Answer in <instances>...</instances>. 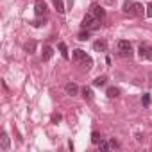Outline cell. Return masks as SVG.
Instances as JSON below:
<instances>
[{"mask_svg": "<svg viewBox=\"0 0 152 152\" xmlns=\"http://www.w3.org/2000/svg\"><path fill=\"white\" fill-rule=\"evenodd\" d=\"M132 0H125V2H124V13L125 15H129V16H132Z\"/></svg>", "mask_w": 152, "mask_h": 152, "instance_id": "8fae6325", "label": "cell"}, {"mask_svg": "<svg viewBox=\"0 0 152 152\" xmlns=\"http://www.w3.org/2000/svg\"><path fill=\"white\" fill-rule=\"evenodd\" d=\"M138 52H140V56H141V57H147V59H150V61H152V47H150V45H141Z\"/></svg>", "mask_w": 152, "mask_h": 152, "instance_id": "8992f818", "label": "cell"}, {"mask_svg": "<svg viewBox=\"0 0 152 152\" xmlns=\"http://www.w3.org/2000/svg\"><path fill=\"white\" fill-rule=\"evenodd\" d=\"M136 140H138V141H143V136H141V134L138 132V134H136Z\"/></svg>", "mask_w": 152, "mask_h": 152, "instance_id": "484cf974", "label": "cell"}, {"mask_svg": "<svg viewBox=\"0 0 152 152\" xmlns=\"http://www.w3.org/2000/svg\"><path fill=\"white\" fill-rule=\"evenodd\" d=\"M52 56H54V48L47 45V47L43 48V54H41V61H48V59H50Z\"/></svg>", "mask_w": 152, "mask_h": 152, "instance_id": "9c48e42d", "label": "cell"}, {"mask_svg": "<svg viewBox=\"0 0 152 152\" xmlns=\"http://www.w3.org/2000/svg\"><path fill=\"white\" fill-rule=\"evenodd\" d=\"M91 141H93V143H99V141H100V134H99L97 131L91 132Z\"/></svg>", "mask_w": 152, "mask_h": 152, "instance_id": "44dd1931", "label": "cell"}, {"mask_svg": "<svg viewBox=\"0 0 152 152\" xmlns=\"http://www.w3.org/2000/svg\"><path fill=\"white\" fill-rule=\"evenodd\" d=\"M61 118H63V116H61V115H59V113H54V115H52V118H50V120H52V124H57V122H61Z\"/></svg>", "mask_w": 152, "mask_h": 152, "instance_id": "603a6c76", "label": "cell"}, {"mask_svg": "<svg viewBox=\"0 0 152 152\" xmlns=\"http://www.w3.org/2000/svg\"><path fill=\"white\" fill-rule=\"evenodd\" d=\"M83 95H84L86 100H91V99H93V91H91L90 88H84V90H83Z\"/></svg>", "mask_w": 152, "mask_h": 152, "instance_id": "ac0fdd59", "label": "cell"}, {"mask_svg": "<svg viewBox=\"0 0 152 152\" xmlns=\"http://www.w3.org/2000/svg\"><path fill=\"white\" fill-rule=\"evenodd\" d=\"M64 90H66V93H68L70 97H73V95L79 93V86L75 84V83H68V84L64 86Z\"/></svg>", "mask_w": 152, "mask_h": 152, "instance_id": "52a82bcc", "label": "cell"}, {"mask_svg": "<svg viewBox=\"0 0 152 152\" xmlns=\"http://www.w3.org/2000/svg\"><path fill=\"white\" fill-rule=\"evenodd\" d=\"M90 13H91V15H95L99 20H104V18H106V11H104V9L99 6V4H91V7H90Z\"/></svg>", "mask_w": 152, "mask_h": 152, "instance_id": "3957f363", "label": "cell"}, {"mask_svg": "<svg viewBox=\"0 0 152 152\" xmlns=\"http://www.w3.org/2000/svg\"><path fill=\"white\" fill-rule=\"evenodd\" d=\"M145 15H147L148 18H152V4H148V6H147V9H145Z\"/></svg>", "mask_w": 152, "mask_h": 152, "instance_id": "cb8c5ba5", "label": "cell"}, {"mask_svg": "<svg viewBox=\"0 0 152 152\" xmlns=\"http://www.w3.org/2000/svg\"><path fill=\"white\" fill-rule=\"evenodd\" d=\"M54 6H56V9H57V13L59 15H63L66 9H64V4H63V0H54Z\"/></svg>", "mask_w": 152, "mask_h": 152, "instance_id": "4fadbf2b", "label": "cell"}, {"mask_svg": "<svg viewBox=\"0 0 152 152\" xmlns=\"http://www.w3.org/2000/svg\"><path fill=\"white\" fill-rule=\"evenodd\" d=\"M143 13H145L143 6H140V4H132V16H141Z\"/></svg>", "mask_w": 152, "mask_h": 152, "instance_id": "7c38bea8", "label": "cell"}, {"mask_svg": "<svg viewBox=\"0 0 152 152\" xmlns=\"http://www.w3.org/2000/svg\"><path fill=\"white\" fill-rule=\"evenodd\" d=\"M109 143H111V147H113V148H118V147H120V145H118V143H116V141H115V140H111V141H109Z\"/></svg>", "mask_w": 152, "mask_h": 152, "instance_id": "d4e9b609", "label": "cell"}, {"mask_svg": "<svg viewBox=\"0 0 152 152\" xmlns=\"http://www.w3.org/2000/svg\"><path fill=\"white\" fill-rule=\"evenodd\" d=\"M116 54H118L120 57H131V56H132V47H131V43L125 41V39H120V41L116 43Z\"/></svg>", "mask_w": 152, "mask_h": 152, "instance_id": "7a4b0ae2", "label": "cell"}, {"mask_svg": "<svg viewBox=\"0 0 152 152\" xmlns=\"http://www.w3.org/2000/svg\"><path fill=\"white\" fill-rule=\"evenodd\" d=\"M34 13H36V16L47 15V4L43 2V0H36V4H34Z\"/></svg>", "mask_w": 152, "mask_h": 152, "instance_id": "277c9868", "label": "cell"}, {"mask_svg": "<svg viewBox=\"0 0 152 152\" xmlns=\"http://www.w3.org/2000/svg\"><path fill=\"white\" fill-rule=\"evenodd\" d=\"M120 95V90L118 88H107V97L109 99H116Z\"/></svg>", "mask_w": 152, "mask_h": 152, "instance_id": "9a60e30c", "label": "cell"}, {"mask_svg": "<svg viewBox=\"0 0 152 152\" xmlns=\"http://www.w3.org/2000/svg\"><path fill=\"white\" fill-rule=\"evenodd\" d=\"M100 23H102V20H99L95 15L88 13V15L83 18L81 27H83V29H86V31H95V29H99V27H100Z\"/></svg>", "mask_w": 152, "mask_h": 152, "instance_id": "6da1fadb", "label": "cell"}, {"mask_svg": "<svg viewBox=\"0 0 152 152\" xmlns=\"http://www.w3.org/2000/svg\"><path fill=\"white\" fill-rule=\"evenodd\" d=\"M59 50H61V56H63L64 59H68V50H66V45H64L63 41L59 43Z\"/></svg>", "mask_w": 152, "mask_h": 152, "instance_id": "e0dca14e", "label": "cell"}, {"mask_svg": "<svg viewBox=\"0 0 152 152\" xmlns=\"http://www.w3.org/2000/svg\"><path fill=\"white\" fill-rule=\"evenodd\" d=\"M86 57H88V56H86L84 50H81V48L73 50V59H75V61H83V59H86Z\"/></svg>", "mask_w": 152, "mask_h": 152, "instance_id": "30bf717a", "label": "cell"}, {"mask_svg": "<svg viewBox=\"0 0 152 152\" xmlns=\"http://www.w3.org/2000/svg\"><path fill=\"white\" fill-rule=\"evenodd\" d=\"M99 148H100V150H109V148H111V143L100 140V141H99Z\"/></svg>", "mask_w": 152, "mask_h": 152, "instance_id": "d6986e66", "label": "cell"}, {"mask_svg": "<svg viewBox=\"0 0 152 152\" xmlns=\"http://www.w3.org/2000/svg\"><path fill=\"white\" fill-rule=\"evenodd\" d=\"M25 52H29V54H32L34 50H36V41H29V43H25Z\"/></svg>", "mask_w": 152, "mask_h": 152, "instance_id": "2e32d148", "label": "cell"}, {"mask_svg": "<svg viewBox=\"0 0 152 152\" xmlns=\"http://www.w3.org/2000/svg\"><path fill=\"white\" fill-rule=\"evenodd\" d=\"M88 38H90V31H86V32H84V31H83V32H81V34H79V39H81V41H86V39H88Z\"/></svg>", "mask_w": 152, "mask_h": 152, "instance_id": "7402d4cb", "label": "cell"}, {"mask_svg": "<svg viewBox=\"0 0 152 152\" xmlns=\"http://www.w3.org/2000/svg\"><path fill=\"white\" fill-rule=\"evenodd\" d=\"M9 147H11V140L7 136V132L4 131L2 134H0V148H2V150H9Z\"/></svg>", "mask_w": 152, "mask_h": 152, "instance_id": "5b68a950", "label": "cell"}, {"mask_svg": "<svg viewBox=\"0 0 152 152\" xmlns=\"http://www.w3.org/2000/svg\"><path fill=\"white\" fill-rule=\"evenodd\" d=\"M106 77H104V75H100V77H97L95 81H93V86H97V88H100V86H106Z\"/></svg>", "mask_w": 152, "mask_h": 152, "instance_id": "5bb4252c", "label": "cell"}, {"mask_svg": "<svg viewBox=\"0 0 152 152\" xmlns=\"http://www.w3.org/2000/svg\"><path fill=\"white\" fill-rule=\"evenodd\" d=\"M93 50H95V52H106V50H107V43H106L104 39H97V41L93 43Z\"/></svg>", "mask_w": 152, "mask_h": 152, "instance_id": "ba28073f", "label": "cell"}, {"mask_svg": "<svg viewBox=\"0 0 152 152\" xmlns=\"http://www.w3.org/2000/svg\"><path fill=\"white\" fill-rule=\"evenodd\" d=\"M141 102H143V106H145V107H148V106H150V95H148V93H145V95H143V99H141Z\"/></svg>", "mask_w": 152, "mask_h": 152, "instance_id": "ffe728a7", "label": "cell"}]
</instances>
